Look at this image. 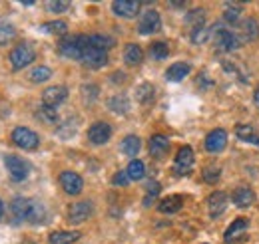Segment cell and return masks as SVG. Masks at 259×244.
<instances>
[{"instance_id": "obj_1", "label": "cell", "mask_w": 259, "mask_h": 244, "mask_svg": "<svg viewBox=\"0 0 259 244\" xmlns=\"http://www.w3.org/2000/svg\"><path fill=\"white\" fill-rule=\"evenodd\" d=\"M10 213L16 220H24L30 224H40L46 220V209L42 203L28 197H18L10 203Z\"/></svg>"}, {"instance_id": "obj_2", "label": "cell", "mask_w": 259, "mask_h": 244, "mask_svg": "<svg viewBox=\"0 0 259 244\" xmlns=\"http://www.w3.org/2000/svg\"><path fill=\"white\" fill-rule=\"evenodd\" d=\"M88 44H90V36H66L58 44V50L70 60H82V54L88 48Z\"/></svg>"}, {"instance_id": "obj_3", "label": "cell", "mask_w": 259, "mask_h": 244, "mask_svg": "<svg viewBox=\"0 0 259 244\" xmlns=\"http://www.w3.org/2000/svg\"><path fill=\"white\" fill-rule=\"evenodd\" d=\"M34 58H36V52H34V48L30 44H18V46H14L12 52H10V56H8L12 70L26 68L28 64H32Z\"/></svg>"}, {"instance_id": "obj_4", "label": "cell", "mask_w": 259, "mask_h": 244, "mask_svg": "<svg viewBox=\"0 0 259 244\" xmlns=\"http://www.w3.org/2000/svg\"><path fill=\"white\" fill-rule=\"evenodd\" d=\"M12 141H14V145H18L20 149L32 151V149L38 147L40 137L34 133L32 129H28V127H16V129L12 131Z\"/></svg>"}, {"instance_id": "obj_5", "label": "cell", "mask_w": 259, "mask_h": 244, "mask_svg": "<svg viewBox=\"0 0 259 244\" xmlns=\"http://www.w3.org/2000/svg\"><path fill=\"white\" fill-rule=\"evenodd\" d=\"M4 165H6V169H8V173L14 181H24L28 177V163L24 159L16 157V155L4 157Z\"/></svg>"}, {"instance_id": "obj_6", "label": "cell", "mask_w": 259, "mask_h": 244, "mask_svg": "<svg viewBox=\"0 0 259 244\" xmlns=\"http://www.w3.org/2000/svg\"><path fill=\"white\" fill-rule=\"evenodd\" d=\"M80 62H82L86 68L98 70V68H102V66L108 64V52H104V50H100V48H94L92 44H88V48L84 50L82 60Z\"/></svg>"}, {"instance_id": "obj_7", "label": "cell", "mask_w": 259, "mask_h": 244, "mask_svg": "<svg viewBox=\"0 0 259 244\" xmlns=\"http://www.w3.org/2000/svg\"><path fill=\"white\" fill-rule=\"evenodd\" d=\"M194 151H192V147H182L178 155H176V161H174V173L176 175H188L190 171H192V167H194Z\"/></svg>"}, {"instance_id": "obj_8", "label": "cell", "mask_w": 259, "mask_h": 244, "mask_svg": "<svg viewBox=\"0 0 259 244\" xmlns=\"http://www.w3.org/2000/svg\"><path fill=\"white\" fill-rule=\"evenodd\" d=\"M162 28V18H160V12L156 10H148L142 14L140 18V24H138V30L140 34H154Z\"/></svg>"}, {"instance_id": "obj_9", "label": "cell", "mask_w": 259, "mask_h": 244, "mask_svg": "<svg viewBox=\"0 0 259 244\" xmlns=\"http://www.w3.org/2000/svg\"><path fill=\"white\" fill-rule=\"evenodd\" d=\"M215 46H218V50H222V52H233V50L239 48V38L231 30L218 28V30H215Z\"/></svg>"}, {"instance_id": "obj_10", "label": "cell", "mask_w": 259, "mask_h": 244, "mask_svg": "<svg viewBox=\"0 0 259 244\" xmlns=\"http://www.w3.org/2000/svg\"><path fill=\"white\" fill-rule=\"evenodd\" d=\"M92 214V203L90 201H80V203H74L68 211V220L72 224H80L84 220H88Z\"/></svg>"}, {"instance_id": "obj_11", "label": "cell", "mask_w": 259, "mask_h": 244, "mask_svg": "<svg viewBox=\"0 0 259 244\" xmlns=\"http://www.w3.org/2000/svg\"><path fill=\"white\" fill-rule=\"evenodd\" d=\"M60 185H62V189H64L68 195H80L82 189H84L82 177L78 173H74V171H64L60 175Z\"/></svg>"}, {"instance_id": "obj_12", "label": "cell", "mask_w": 259, "mask_h": 244, "mask_svg": "<svg viewBox=\"0 0 259 244\" xmlns=\"http://www.w3.org/2000/svg\"><path fill=\"white\" fill-rule=\"evenodd\" d=\"M66 97H68V90H66L64 86H52V88L44 90V93H42V105L58 107Z\"/></svg>"}, {"instance_id": "obj_13", "label": "cell", "mask_w": 259, "mask_h": 244, "mask_svg": "<svg viewBox=\"0 0 259 244\" xmlns=\"http://www.w3.org/2000/svg\"><path fill=\"white\" fill-rule=\"evenodd\" d=\"M110 137H112V127L104 121L94 123V125L88 129V139H90V143H94V145H104Z\"/></svg>"}, {"instance_id": "obj_14", "label": "cell", "mask_w": 259, "mask_h": 244, "mask_svg": "<svg viewBox=\"0 0 259 244\" xmlns=\"http://www.w3.org/2000/svg\"><path fill=\"white\" fill-rule=\"evenodd\" d=\"M227 145V133L224 129H213L207 133L205 137V149L209 153H220L224 151Z\"/></svg>"}, {"instance_id": "obj_15", "label": "cell", "mask_w": 259, "mask_h": 244, "mask_svg": "<svg viewBox=\"0 0 259 244\" xmlns=\"http://www.w3.org/2000/svg\"><path fill=\"white\" fill-rule=\"evenodd\" d=\"M207 209L211 218H218L220 214H224V211L227 209V195L224 191H215L207 197Z\"/></svg>"}, {"instance_id": "obj_16", "label": "cell", "mask_w": 259, "mask_h": 244, "mask_svg": "<svg viewBox=\"0 0 259 244\" xmlns=\"http://www.w3.org/2000/svg\"><path fill=\"white\" fill-rule=\"evenodd\" d=\"M140 6H142V2H138V0H116L112 4V10L122 18H134L140 12Z\"/></svg>"}, {"instance_id": "obj_17", "label": "cell", "mask_w": 259, "mask_h": 244, "mask_svg": "<svg viewBox=\"0 0 259 244\" xmlns=\"http://www.w3.org/2000/svg\"><path fill=\"white\" fill-rule=\"evenodd\" d=\"M247 226H249V220L247 218H237V220H233V224H229V228L226 230V236H224V240L226 244H231L235 242L237 238H241L239 234H243L245 230H247Z\"/></svg>"}, {"instance_id": "obj_18", "label": "cell", "mask_w": 259, "mask_h": 244, "mask_svg": "<svg viewBox=\"0 0 259 244\" xmlns=\"http://www.w3.org/2000/svg\"><path fill=\"white\" fill-rule=\"evenodd\" d=\"M233 203L237 207H241V209H247V207H251L255 203V193L249 187H239L233 193Z\"/></svg>"}, {"instance_id": "obj_19", "label": "cell", "mask_w": 259, "mask_h": 244, "mask_svg": "<svg viewBox=\"0 0 259 244\" xmlns=\"http://www.w3.org/2000/svg\"><path fill=\"white\" fill-rule=\"evenodd\" d=\"M169 149V139L165 137V135H154L152 139H150V153H152V157H156V159H163L165 157V153Z\"/></svg>"}, {"instance_id": "obj_20", "label": "cell", "mask_w": 259, "mask_h": 244, "mask_svg": "<svg viewBox=\"0 0 259 244\" xmlns=\"http://www.w3.org/2000/svg\"><path fill=\"white\" fill-rule=\"evenodd\" d=\"M190 64L188 62H176V64H171L169 68H167V72H165V78L169 80V82H182L188 74H190Z\"/></svg>"}, {"instance_id": "obj_21", "label": "cell", "mask_w": 259, "mask_h": 244, "mask_svg": "<svg viewBox=\"0 0 259 244\" xmlns=\"http://www.w3.org/2000/svg\"><path fill=\"white\" fill-rule=\"evenodd\" d=\"M182 205H184V199H182L180 195H169V197H165L163 201H160L158 211L163 214H174L182 209Z\"/></svg>"}, {"instance_id": "obj_22", "label": "cell", "mask_w": 259, "mask_h": 244, "mask_svg": "<svg viewBox=\"0 0 259 244\" xmlns=\"http://www.w3.org/2000/svg\"><path fill=\"white\" fill-rule=\"evenodd\" d=\"M142 60H144L142 48H140L138 44H128L126 50H124V62H126L128 66H140Z\"/></svg>"}, {"instance_id": "obj_23", "label": "cell", "mask_w": 259, "mask_h": 244, "mask_svg": "<svg viewBox=\"0 0 259 244\" xmlns=\"http://www.w3.org/2000/svg\"><path fill=\"white\" fill-rule=\"evenodd\" d=\"M80 238V232L76 230H58L50 234V244H72Z\"/></svg>"}, {"instance_id": "obj_24", "label": "cell", "mask_w": 259, "mask_h": 244, "mask_svg": "<svg viewBox=\"0 0 259 244\" xmlns=\"http://www.w3.org/2000/svg\"><path fill=\"white\" fill-rule=\"evenodd\" d=\"M235 135H237L241 141H247V143H259L257 133H255V127H253V125L239 123V125L235 127Z\"/></svg>"}, {"instance_id": "obj_25", "label": "cell", "mask_w": 259, "mask_h": 244, "mask_svg": "<svg viewBox=\"0 0 259 244\" xmlns=\"http://www.w3.org/2000/svg\"><path fill=\"white\" fill-rule=\"evenodd\" d=\"M241 34H243V40H249V42L257 40L259 38V22L257 20H253V18L243 20V22H241Z\"/></svg>"}, {"instance_id": "obj_26", "label": "cell", "mask_w": 259, "mask_h": 244, "mask_svg": "<svg viewBox=\"0 0 259 244\" xmlns=\"http://www.w3.org/2000/svg\"><path fill=\"white\" fill-rule=\"evenodd\" d=\"M241 8H243V4H239V2H229V4H226L224 18H226L229 24H237V22L241 20Z\"/></svg>"}, {"instance_id": "obj_27", "label": "cell", "mask_w": 259, "mask_h": 244, "mask_svg": "<svg viewBox=\"0 0 259 244\" xmlns=\"http://www.w3.org/2000/svg\"><path fill=\"white\" fill-rule=\"evenodd\" d=\"M126 173H128L130 181H140V179H144V175H146V165H144L140 159H134V161H130Z\"/></svg>"}, {"instance_id": "obj_28", "label": "cell", "mask_w": 259, "mask_h": 244, "mask_svg": "<svg viewBox=\"0 0 259 244\" xmlns=\"http://www.w3.org/2000/svg\"><path fill=\"white\" fill-rule=\"evenodd\" d=\"M36 117L42 123H46V125H54V123L58 121V111H56V107L42 105V107L36 111Z\"/></svg>"}, {"instance_id": "obj_29", "label": "cell", "mask_w": 259, "mask_h": 244, "mask_svg": "<svg viewBox=\"0 0 259 244\" xmlns=\"http://www.w3.org/2000/svg\"><path fill=\"white\" fill-rule=\"evenodd\" d=\"M108 107L114 111V113H126L130 109V101L126 95H122V93H118V95H114L110 101H108Z\"/></svg>"}, {"instance_id": "obj_30", "label": "cell", "mask_w": 259, "mask_h": 244, "mask_svg": "<svg viewBox=\"0 0 259 244\" xmlns=\"http://www.w3.org/2000/svg\"><path fill=\"white\" fill-rule=\"evenodd\" d=\"M140 147H142V143H140V137H136V135H128L122 141V151L126 153L128 157H136L140 153Z\"/></svg>"}, {"instance_id": "obj_31", "label": "cell", "mask_w": 259, "mask_h": 244, "mask_svg": "<svg viewBox=\"0 0 259 244\" xmlns=\"http://www.w3.org/2000/svg\"><path fill=\"white\" fill-rule=\"evenodd\" d=\"M14 36H16V28H14L10 22L0 20V46L10 44V42L14 40Z\"/></svg>"}, {"instance_id": "obj_32", "label": "cell", "mask_w": 259, "mask_h": 244, "mask_svg": "<svg viewBox=\"0 0 259 244\" xmlns=\"http://www.w3.org/2000/svg\"><path fill=\"white\" fill-rule=\"evenodd\" d=\"M52 78V70L46 68V66H38L30 72V80L34 84H42V82H48Z\"/></svg>"}, {"instance_id": "obj_33", "label": "cell", "mask_w": 259, "mask_h": 244, "mask_svg": "<svg viewBox=\"0 0 259 244\" xmlns=\"http://www.w3.org/2000/svg\"><path fill=\"white\" fill-rule=\"evenodd\" d=\"M136 97H138V101L144 103V105L150 103V101L154 99V86H150V84H142V86H138Z\"/></svg>"}, {"instance_id": "obj_34", "label": "cell", "mask_w": 259, "mask_h": 244, "mask_svg": "<svg viewBox=\"0 0 259 244\" xmlns=\"http://www.w3.org/2000/svg\"><path fill=\"white\" fill-rule=\"evenodd\" d=\"M90 44L94 46V48H100V50H104V52H108L112 46H114V40L110 38V36H102V34H94V36H90Z\"/></svg>"}, {"instance_id": "obj_35", "label": "cell", "mask_w": 259, "mask_h": 244, "mask_svg": "<svg viewBox=\"0 0 259 244\" xmlns=\"http://www.w3.org/2000/svg\"><path fill=\"white\" fill-rule=\"evenodd\" d=\"M42 30L48 32V34H56V36H64L68 30V24L64 20H54V22H46L42 24Z\"/></svg>"}, {"instance_id": "obj_36", "label": "cell", "mask_w": 259, "mask_h": 244, "mask_svg": "<svg viewBox=\"0 0 259 244\" xmlns=\"http://www.w3.org/2000/svg\"><path fill=\"white\" fill-rule=\"evenodd\" d=\"M150 54H152V58H156V60H165L167 54H169V48H167L163 42H154L152 48H150Z\"/></svg>"}, {"instance_id": "obj_37", "label": "cell", "mask_w": 259, "mask_h": 244, "mask_svg": "<svg viewBox=\"0 0 259 244\" xmlns=\"http://www.w3.org/2000/svg\"><path fill=\"white\" fill-rule=\"evenodd\" d=\"M146 189H148V197L144 199V205H146V207H150V205H152V201H154V199L160 195L162 187H160V183H158V181H150V183L146 185Z\"/></svg>"}, {"instance_id": "obj_38", "label": "cell", "mask_w": 259, "mask_h": 244, "mask_svg": "<svg viewBox=\"0 0 259 244\" xmlns=\"http://www.w3.org/2000/svg\"><path fill=\"white\" fill-rule=\"evenodd\" d=\"M186 22H188V24H194V30L195 28H201V26H203V12H201V10H192V12L188 14Z\"/></svg>"}, {"instance_id": "obj_39", "label": "cell", "mask_w": 259, "mask_h": 244, "mask_svg": "<svg viewBox=\"0 0 259 244\" xmlns=\"http://www.w3.org/2000/svg\"><path fill=\"white\" fill-rule=\"evenodd\" d=\"M220 173H222V171H220L218 167H207V169L203 171V181H205V183H209V185L218 183Z\"/></svg>"}, {"instance_id": "obj_40", "label": "cell", "mask_w": 259, "mask_h": 244, "mask_svg": "<svg viewBox=\"0 0 259 244\" xmlns=\"http://www.w3.org/2000/svg\"><path fill=\"white\" fill-rule=\"evenodd\" d=\"M207 38H209V30L203 28V26H201V28H195V30L192 32V42H194V44H203Z\"/></svg>"}, {"instance_id": "obj_41", "label": "cell", "mask_w": 259, "mask_h": 244, "mask_svg": "<svg viewBox=\"0 0 259 244\" xmlns=\"http://www.w3.org/2000/svg\"><path fill=\"white\" fill-rule=\"evenodd\" d=\"M82 93H84V99H86V101H94L98 97V86H94V84H92V86H84V88H82Z\"/></svg>"}, {"instance_id": "obj_42", "label": "cell", "mask_w": 259, "mask_h": 244, "mask_svg": "<svg viewBox=\"0 0 259 244\" xmlns=\"http://www.w3.org/2000/svg\"><path fill=\"white\" fill-rule=\"evenodd\" d=\"M46 8L50 12H64L70 8V2H46Z\"/></svg>"}, {"instance_id": "obj_43", "label": "cell", "mask_w": 259, "mask_h": 244, "mask_svg": "<svg viewBox=\"0 0 259 244\" xmlns=\"http://www.w3.org/2000/svg\"><path fill=\"white\" fill-rule=\"evenodd\" d=\"M112 183L118 185V187H124V185H128L130 183L128 173H126V171H118V173L112 177Z\"/></svg>"}, {"instance_id": "obj_44", "label": "cell", "mask_w": 259, "mask_h": 244, "mask_svg": "<svg viewBox=\"0 0 259 244\" xmlns=\"http://www.w3.org/2000/svg\"><path fill=\"white\" fill-rule=\"evenodd\" d=\"M124 78H126V76H124L122 72H116V74L112 76V82H114V84H120V82H124Z\"/></svg>"}, {"instance_id": "obj_45", "label": "cell", "mask_w": 259, "mask_h": 244, "mask_svg": "<svg viewBox=\"0 0 259 244\" xmlns=\"http://www.w3.org/2000/svg\"><path fill=\"white\" fill-rule=\"evenodd\" d=\"M253 99H255V105L259 107V88L255 90V93H253Z\"/></svg>"}, {"instance_id": "obj_46", "label": "cell", "mask_w": 259, "mask_h": 244, "mask_svg": "<svg viewBox=\"0 0 259 244\" xmlns=\"http://www.w3.org/2000/svg\"><path fill=\"white\" fill-rule=\"evenodd\" d=\"M171 6H176V8H184L186 4H184V2H171Z\"/></svg>"}, {"instance_id": "obj_47", "label": "cell", "mask_w": 259, "mask_h": 244, "mask_svg": "<svg viewBox=\"0 0 259 244\" xmlns=\"http://www.w3.org/2000/svg\"><path fill=\"white\" fill-rule=\"evenodd\" d=\"M2 214H4V205H2V201H0V218H2Z\"/></svg>"}]
</instances>
